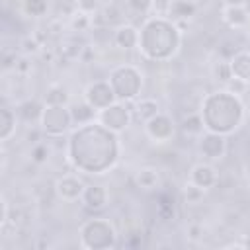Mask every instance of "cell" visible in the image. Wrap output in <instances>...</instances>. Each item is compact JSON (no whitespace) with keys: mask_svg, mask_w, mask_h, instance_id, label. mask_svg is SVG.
<instances>
[{"mask_svg":"<svg viewBox=\"0 0 250 250\" xmlns=\"http://www.w3.org/2000/svg\"><path fill=\"white\" fill-rule=\"evenodd\" d=\"M98 154L104 168L109 170L119 158V139L117 133L109 131L98 121L76 127L68 141V160L76 170L92 174V160Z\"/></svg>","mask_w":250,"mask_h":250,"instance_id":"cell-1","label":"cell"},{"mask_svg":"<svg viewBox=\"0 0 250 250\" xmlns=\"http://www.w3.org/2000/svg\"><path fill=\"white\" fill-rule=\"evenodd\" d=\"M182 45V31L166 16L148 18L139 29V51L148 61H168L176 57Z\"/></svg>","mask_w":250,"mask_h":250,"instance_id":"cell-2","label":"cell"},{"mask_svg":"<svg viewBox=\"0 0 250 250\" xmlns=\"http://www.w3.org/2000/svg\"><path fill=\"white\" fill-rule=\"evenodd\" d=\"M201 117H203L207 131L221 133L227 137L229 133H234L242 125L246 117V109H244L240 96L225 88V90H217L209 94L203 100Z\"/></svg>","mask_w":250,"mask_h":250,"instance_id":"cell-3","label":"cell"},{"mask_svg":"<svg viewBox=\"0 0 250 250\" xmlns=\"http://www.w3.org/2000/svg\"><path fill=\"white\" fill-rule=\"evenodd\" d=\"M109 84L119 102H135L143 90V74L135 64H119L109 72Z\"/></svg>","mask_w":250,"mask_h":250,"instance_id":"cell-4","label":"cell"},{"mask_svg":"<svg viewBox=\"0 0 250 250\" xmlns=\"http://www.w3.org/2000/svg\"><path fill=\"white\" fill-rule=\"evenodd\" d=\"M117 244L115 227L107 219H88L80 227V246L90 250L113 248Z\"/></svg>","mask_w":250,"mask_h":250,"instance_id":"cell-5","label":"cell"},{"mask_svg":"<svg viewBox=\"0 0 250 250\" xmlns=\"http://www.w3.org/2000/svg\"><path fill=\"white\" fill-rule=\"evenodd\" d=\"M39 127L47 137H62L72 127L68 105H45Z\"/></svg>","mask_w":250,"mask_h":250,"instance_id":"cell-6","label":"cell"},{"mask_svg":"<svg viewBox=\"0 0 250 250\" xmlns=\"http://www.w3.org/2000/svg\"><path fill=\"white\" fill-rule=\"evenodd\" d=\"M131 119H133V111L127 107V104L125 102H115V104H111V105H107V107H104V109H100L98 111V123H102L104 127H107L109 131H113V133H121V131H125L129 125H131Z\"/></svg>","mask_w":250,"mask_h":250,"instance_id":"cell-7","label":"cell"},{"mask_svg":"<svg viewBox=\"0 0 250 250\" xmlns=\"http://www.w3.org/2000/svg\"><path fill=\"white\" fill-rule=\"evenodd\" d=\"M145 125V133L146 137L152 141V143H168L172 137H174V131H176V125H174V119L172 115L160 111L156 113L152 119H148Z\"/></svg>","mask_w":250,"mask_h":250,"instance_id":"cell-8","label":"cell"},{"mask_svg":"<svg viewBox=\"0 0 250 250\" xmlns=\"http://www.w3.org/2000/svg\"><path fill=\"white\" fill-rule=\"evenodd\" d=\"M84 100L88 104H92L98 111L115 104L117 102V96L109 84V80H96L92 84H88V88L84 90Z\"/></svg>","mask_w":250,"mask_h":250,"instance_id":"cell-9","label":"cell"},{"mask_svg":"<svg viewBox=\"0 0 250 250\" xmlns=\"http://www.w3.org/2000/svg\"><path fill=\"white\" fill-rule=\"evenodd\" d=\"M197 152L207 160H221L227 154V139L221 133L205 131L199 135L197 141Z\"/></svg>","mask_w":250,"mask_h":250,"instance_id":"cell-10","label":"cell"},{"mask_svg":"<svg viewBox=\"0 0 250 250\" xmlns=\"http://www.w3.org/2000/svg\"><path fill=\"white\" fill-rule=\"evenodd\" d=\"M84 188L86 184L74 174H64L55 182V191L62 201H78L84 193Z\"/></svg>","mask_w":250,"mask_h":250,"instance_id":"cell-11","label":"cell"},{"mask_svg":"<svg viewBox=\"0 0 250 250\" xmlns=\"http://www.w3.org/2000/svg\"><path fill=\"white\" fill-rule=\"evenodd\" d=\"M189 182L203 189H211L219 182V172L211 162H197L189 170Z\"/></svg>","mask_w":250,"mask_h":250,"instance_id":"cell-12","label":"cell"},{"mask_svg":"<svg viewBox=\"0 0 250 250\" xmlns=\"http://www.w3.org/2000/svg\"><path fill=\"white\" fill-rule=\"evenodd\" d=\"M107 197H109V195H107V189H105L104 186H100V184H90V186L84 188V193H82L80 201L84 203L86 209H90V211H100V209L105 207Z\"/></svg>","mask_w":250,"mask_h":250,"instance_id":"cell-13","label":"cell"},{"mask_svg":"<svg viewBox=\"0 0 250 250\" xmlns=\"http://www.w3.org/2000/svg\"><path fill=\"white\" fill-rule=\"evenodd\" d=\"M113 41L119 49H135L139 47V29L131 23H119L113 31Z\"/></svg>","mask_w":250,"mask_h":250,"instance_id":"cell-14","label":"cell"},{"mask_svg":"<svg viewBox=\"0 0 250 250\" xmlns=\"http://www.w3.org/2000/svg\"><path fill=\"white\" fill-rule=\"evenodd\" d=\"M68 109H70V117H72V125L74 127L88 125V123L98 119V109L92 104H88L86 100H82L78 104H70Z\"/></svg>","mask_w":250,"mask_h":250,"instance_id":"cell-15","label":"cell"},{"mask_svg":"<svg viewBox=\"0 0 250 250\" xmlns=\"http://www.w3.org/2000/svg\"><path fill=\"white\" fill-rule=\"evenodd\" d=\"M221 16L223 21L232 29H244V25L250 21V12L246 6H223Z\"/></svg>","mask_w":250,"mask_h":250,"instance_id":"cell-16","label":"cell"},{"mask_svg":"<svg viewBox=\"0 0 250 250\" xmlns=\"http://www.w3.org/2000/svg\"><path fill=\"white\" fill-rule=\"evenodd\" d=\"M131 111H133L135 119H139L141 123H146L156 113H160V104L154 98H141V100H135Z\"/></svg>","mask_w":250,"mask_h":250,"instance_id":"cell-17","label":"cell"},{"mask_svg":"<svg viewBox=\"0 0 250 250\" xmlns=\"http://www.w3.org/2000/svg\"><path fill=\"white\" fill-rule=\"evenodd\" d=\"M197 14V4L193 0H172L168 18L172 21H189Z\"/></svg>","mask_w":250,"mask_h":250,"instance_id":"cell-18","label":"cell"},{"mask_svg":"<svg viewBox=\"0 0 250 250\" xmlns=\"http://www.w3.org/2000/svg\"><path fill=\"white\" fill-rule=\"evenodd\" d=\"M230 70L232 78L244 80L250 84V51H238L230 57Z\"/></svg>","mask_w":250,"mask_h":250,"instance_id":"cell-19","label":"cell"},{"mask_svg":"<svg viewBox=\"0 0 250 250\" xmlns=\"http://www.w3.org/2000/svg\"><path fill=\"white\" fill-rule=\"evenodd\" d=\"M43 109H45V102H39V100H25L21 104H18V109L16 113L27 121V123H39L41 121V115H43Z\"/></svg>","mask_w":250,"mask_h":250,"instance_id":"cell-20","label":"cell"},{"mask_svg":"<svg viewBox=\"0 0 250 250\" xmlns=\"http://www.w3.org/2000/svg\"><path fill=\"white\" fill-rule=\"evenodd\" d=\"M135 184H137V188H141L143 191H152V189H156L158 184H160V174H158V170L152 168V166H143V168H139L137 174H135Z\"/></svg>","mask_w":250,"mask_h":250,"instance_id":"cell-21","label":"cell"},{"mask_svg":"<svg viewBox=\"0 0 250 250\" xmlns=\"http://www.w3.org/2000/svg\"><path fill=\"white\" fill-rule=\"evenodd\" d=\"M16 123H18V113L10 107H2L0 109V141L2 143L12 139V135L16 133Z\"/></svg>","mask_w":250,"mask_h":250,"instance_id":"cell-22","label":"cell"},{"mask_svg":"<svg viewBox=\"0 0 250 250\" xmlns=\"http://www.w3.org/2000/svg\"><path fill=\"white\" fill-rule=\"evenodd\" d=\"M70 100L68 96V90L61 84H53L45 90V96H43V102L45 105H66Z\"/></svg>","mask_w":250,"mask_h":250,"instance_id":"cell-23","label":"cell"},{"mask_svg":"<svg viewBox=\"0 0 250 250\" xmlns=\"http://www.w3.org/2000/svg\"><path fill=\"white\" fill-rule=\"evenodd\" d=\"M182 131H184L186 135H189V137H199V135H203L207 129H205L201 111L186 115V117L182 119Z\"/></svg>","mask_w":250,"mask_h":250,"instance_id":"cell-24","label":"cell"},{"mask_svg":"<svg viewBox=\"0 0 250 250\" xmlns=\"http://www.w3.org/2000/svg\"><path fill=\"white\" fill-rule=\"evenodd\" d=\"M21 12L29 18H43L49 10V0H20Z\"/></svg>","mask_w":250,"mask_h":250,"instance_id":"cell-25","label":"cell"},{"mask_svg":"<svg viewBox=\"0 0 250 250\" xmlns=\"http://www.w3.org/2000/svg\"><path fill=\"white\" fill-rule=\"evenodd\" d=\"M205 191L207 189H203V188H199V186H195L193 182H186L184 184V188H182V195H184V201L186 203H189V205H195V203H199L203 197H205Z\"/></svg>","mask_w":250,"mask_h":250,"instance_id":"cell-26","label":"cell"},{"mask_svg":"<svg viewBox=\"0 0 250 250\" xmlns=\"http://www.w3.org/2000/svg\"><path fill=\"white\" fill-rule=\"evenodd\" d=\"M68 25L72 31H88L92 27V14H86V12H80L76 10L70 20H68Z\"/></svg>","mask_w":250,"mask_h":250,"instance_id":"cell-27","label":"cell"},{"mask_svg":"<svg viewBox=\"0 0 250 250\" xmlns=\"http://www.w3.org/2000/svg\"><path fill=\"white\" fill-rule=\"evenodd\" d=\"M211 74H213V78H215L217 82H223V84H227V82L232 78L230 62H229V61H225V59H219V61L213 64V68H211Z\"/></svg>","mask_w":250,"mask_h":250,"instance_id":"cell-28","label":"cell"},{"mask_svg":"<svg viewBox=\"0 0 250 250\" xmlns=\"http://www.w3.org/2000/svg\"><path fill=\"white\" fill-rule=\"evenodd\" d=\"M29 156H31V162H35V164H45L47 160H49V156H51V146L47 145V143H35L33 146H31V150H29Z\"/></svg>","mask_w":250,"mask_h":250,"instance_id":"cell-29","label":"cell"},{"mask_svg":"<svg viewBox=\"0 0 250 250\" xmlns=\"http://www.w3.org/2000/svg\"><path fill=\"white\" fill-rule=\"evenodd\" d=\"M127 6L135 14H148V12H152V0H127Z\"/></svg>","mask_w":250,"mask_h":250,"instance_id":"cell-30","label":"cell"},{"mask_svg":"<svg viewBox=\"0 0 250 250\" xmlns=\"http://www.w3.org/2000/svg\"><path fill=\"white\" fill-rule=\"evenodd\" d=\"M14 70H16L20 76H27V74L33 70V62H31V59H29L27 55L20 57V59L16 61V66H14Z\"/></svg>","mask_w":250,"mask_h":250,"instance_id":"cell-31","label":"cell"},{"mask_svg":"<svg viewBox=\"0 0 250 250\" xmlns=\"http://www.w3.org/2000/svg\"><path fill=\"white\" fill-rule=\"evenodd\" d=\"M225 86H227V90H229V92H232V94H236V96H242V94L248 90V82L238 80V78H230Z\"/></svg>","mask_w":250,"mask_h":250,"instance_id":"cell-32","label":"cell"},{"mask_svg":"<svg viewBox=\"0 0 250 250\" xmlns=\"http://www.w3.org/2000/svg\"><path fill=\"white\" fill-rule=\"evenodd\" d=\"M186 236H188V240L197 242L203 236V225L201 223H189L188 229H186Z\"/></svg>","mask_w":250,"mask_h":250,"instance_id":"cell-33","label":"cell"},{"mask_svg":"<svg viewBox=\"0 0 250 250\" xmlns=\"http://www.w3.org/2000/svg\"><path fill=\"white\" fill-rule=\"evenodd\" d=\"M76 10L86 12V14H96L100 12V2L98 0H76Z\"/></svg>","mask_w":250,"mask_h":250,"instance_id":"cell-34","label":"cell"},{"mask_svg":"<svg viewBox=\"0 0 250 250\" xmlns=\"http://www.w3.org/2000/svg\"><path fill=\"white\" fill-rule=\"evenodd\" d=\"M170 6H172V0H152V12L156 16H166L168 18Z\"/></svg>","mask_w":250,"mask_h":250,"instance_id":"cell-35","label":"cell"},{"mask_svg":"<svg viewBox=\"0 0 250 250\" xmlns=\"http://www.w3.org/2000/svg\"><path fill=\"white\" fill-rule=\"evenodd\" d=\"M0 205H2V213H0V227H6V223L10 221V203L8 199L2 195L0 197Z\"/></svg>","mask_w":250,"mask_h":250,"instance_id":"cell-36","label":"cell"},{"mask_svg":"<svg viewBox=\"0 0 250 250\" xmlns=\"http://www.w3.org/2000/svg\"><path fill=\"white\" fill-rule=\"evenodd\" d=\"M43 135H45V133H43V129L39 127V129H31V131H27V137H25V139H27L29 143H33V145H35V143H39V141H41V137H43Z\"/></svg>","mask_w":250,"mask_h":250,"instance_id":"cell-37","label":"cell"},{"mask_svg":"<svg viewBox=\"0 0 250 250\" xmlns=\"http://www.w3.org/2000/svg\"><path fill=\"white\" fill-rule=\"evenodd\" d=\"M248 0H225V6H246Z\"/></svg>","mask_w":250,"mask_h":250,"instance_id":"cell-38","label":"cell"},{"mask_svg":"<svg viewBox=\"0 0 250 250\" xmlns=\"http://www.w3.org/2000/svg\"><path fill=\"white\" fill-rule=\"evenodd\" d=\"M244 31H246V35H248V37H250V21H248V23H246V25H244Z\"/></svg>","mask_w":250,"mask_h":250,"instance_id":"cell-39","label":"cell"},{"mask_svg":"<svg viewBox=\"0 0 250 250\" xmlns=\"http://www.w3.org/2000/svg\"><path fill=\"white\" fill-rule=\"evenodd\" d=\"M246 174H248V176H250V160H248V162H246Z\"/></svg>","mask_w":250,"mask_h":250,"instance_id":"cell-40","label":"cell"}]
</instances>
